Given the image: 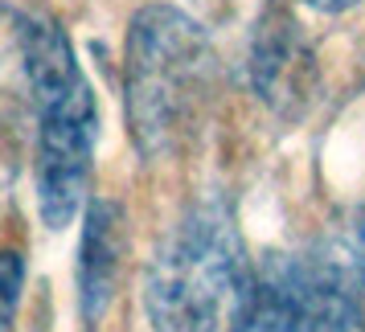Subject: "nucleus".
Here are the masks:
<instances>
[{"label": "nucleus", "instance_id": "obj_1", "mask_svg": "<svg viewBox=\"0 0 365 332\" xmlns=\"http://www.w3.org/2000/svg\"><path fill=\"white\" fill-rule=\"evenodd\" d=\"M259 271L222 201L185 209L144 271V308L156 332H247Z\"/></svg>", "mask_w": 365, "mask_h": 332}, {"label": "nucleus", "instance_id": "obj_2", "mask_svg": "<svg viewBox=\"0 0 365 332\" xmlns=\"http://www.w3.org/2000/svg\"><path fill=\"white\" fill-rule=\"evenodd\" d=\"M214 46L197 21L148 4L128 25L123 111L144 160H168L197 135L214 99Z\"/></svg>", "mask_w": 365, "mask_h": 332}, {"label": "nucleus", "instance_id": "obj_3", "mask_svg": "<svg viewBox=\"0 0 365 332\" xmlns=\"http://www.w3.org/2000/svg\"><path fill=\"white\" fill-rule=\"evenodd\" d=\"M17 41L21 70L37 107V209L50 230H62L83 214L91 193L99 111L62 25L21 21Z\"/></svg>", "mask_w": 365, "mask_h": 332}, {"label": "nucleus", "instance_id": "obj_4", "mask_svg": "<svg viewBox=\"0 0 365 332\" xmlns=\"http://www.w3.org/2000/svg\"><path fill=\"white\" fill-rule=\"evenodd\" d=\"M247 332H365V205L341 209L312 242L267 254Z\"/></svg>", "mask_w": 365, "mask_h": 332}, {"label": "nucleus", "instance_id": "obj_5", "mask_svg": "<svg viewBox=\"0 0 365 332\" xmlns=\"http://www.w3.org/2000/svg\"><path fill=\"white\" fill-rule=\"evenodd\" d=\"M250 83H255V95L279 115L296 119L312 103V90H316L312 50L299 33V25L292 21V13H283L279 4H271L255 25Z\"/></svg>", "mask_w": 365, "mask_h": 332}, {"label": "nucleus", "instance_id": "obj_6", "mask_svg": "<svg viewBox=\"0 0 365 332\" xmlns=\"http://www.w3.org/2000/svg\"><path fill=\"white\" fill-rule=\"evenodd\" d=\"M128 250V230H123V209L115 201L95 197L86 205V226L78 242V312L83 324H99L119 287V266Z\"/></svg>", "mask_w": 365, "mask_h": 332}, {"label": "nucleus", "instance_id": "obj_7", "mask_svg": "<svg viewBox=\"0 0 365 332\" xmlns=\"http://www.w3.org/2000/svg\"><path fill=\"white\" fill-rule=\"evenodd\" d=\"M21 291H25V259L17 250H0V332H13Z\"/></svg>", "mask_w": 365, "mask_h": 332}, {"label": "nucleus", "instance_id": "obj_8", "mask_svg": "<svg viewBox=\"0 0 365 332\" xmlns=\"http://www.w3.org/2000/svg\"><path fill=\"white\" fill-rule=\"evenodd\" d=\"M304 4H312V9H320V13H345V9L361 4V0H304Z\"/></svg>", "mask_w": 365, "mask_h": 332}]
</instances>
